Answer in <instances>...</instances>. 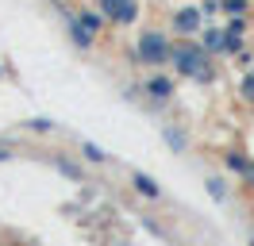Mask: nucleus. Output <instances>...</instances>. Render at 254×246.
Instances as JSON below:
<instances>
[{"instance_id":"1","label":"nucleus","mask_w":254,"mask_h":246,"mask_svg":"<svg viewBox=\"0 0 254 246\" xmlns=\"http://www.w3.org/2000/svg\"><path fill=\"white\" fill-rule=\"evenodd\" d=\"M170 62H174L177 73L189 77V81H212V58H208V50H204V46H196V43H189V39L174 43Z\"/></svg>"},{"instance_id":"2","label":"nucleus","mask_w":254,"mask_h":246,"mask_svg":"<svg viewBox=\"0 0 254 246\" xmlns=\"http://www.w3.org/2000/svg\"><path fill=\"white\" fill-rule=\"evenodd\" d=\"M170 39L162 35V31H143L139 35V46H135V62H143V65H166L170 62Z\"/></svg>"},{"instance_id":"3","label":"nucleus","mask_w":254,"mask_h":246,"mask_svg":"<svg viewBox=\"0 0 254 246\" xmlns=\"http://www.w3.org/2000/svg\"><path fill=\"white\" fill-rule=\"evenodd\" d=\"M100 15L112 19V23H120V27H127L139 15V0H100Z\"/></svg>"},{"instance_id":"4","label":"nucleus","mask_w":254,"mask_h":246,"mask_svg":"<svg viewBox=\"0 0 254 246\" xmlns=\"http://www.w3.org/2000/svg\"><path fill=\"white\" fill-rule=\"evenodd\" d=\"M200 8H177L174 12V31L181 35V39H192L196 31H200Z\"/></svg>"},{"instance_id":"5","label":"nucleus","mask_w":254,"mask_h":246,"mask_svg":"<svg viewBox=\"0 0 254 246\" xmlns=\"http://www.w3.org/2000/svg\"><path fill=\"white\" fill-rule=\"evenodd\" d=\"M243 19H235V23H227V27H223V54H235L239 46H243Z\"/></svg>"},{"instance_id":"6","label":"nucleus","mask_w":254,"mask_h":246,"mask_svg":"<svg viewBox=\"0 0 254 246\" xmlns=\"http://www.w3.org/2000/svg\"><path fill=\"white\" fill-rule=\"evenodd\" d=\"M146 92L158 96V100H170V96H174V81H170V77H150V81H146Z\"/></svg>"},{"instance_id":"7","label":"nucleus","mask_w":254,"mask_h":246,"mask_svg":"<svg viewBox=\"0 0 254 246\" xmlns=\"http://www.w3.org/2000/svg\"><path fill=\"white\" fill-rule=\"evenodd\" d=\"M69 39H73V43H77L81 50H89V46H93V35L81 27V19H73V23H69Z\"/></svg>"},{"instance_id":"8","label":"nucleus","mask_w":254,"mask_h":246,"mask_svg":"<svg viewBox=\"0 0 254 246\" xmlns=\"http://www.w3.org/2000/svg\"><path fill=\"white\" fill-rule=\"evenodd\" d=\"M204 50H208V54L223 50V31H220V27H208V31H204Z\"/></svg>"},{"instance_id":"9","label":"nucleus","mask_w":254,"mask_h":246,"mask_svg":"<svg viewBox=\"0 0 254 246\" xmlns=\"http://www.w3.org/2000/svg\"><path fill=\"white\" fill-rule=\"evenodd\" d=\"M135 188H139V192H143V196H158V184L150 181V177H146V173H135Z\"/></svg>"},{"instance_id":"10","label":"nucleus","mask_w":254,"mask_h":246,"mask_svg":"<svg viewBox=\"0 0 254 246\" xmlns=\"http://www.w3.org/2000/svg\"><path fill=\"white\" fill-rule=\"evenodd\" d=\"M223 162H227V169H235V173H251V162H247V158H239V154H227Z\"/></svg>"},{"instance_id":"11","label":"nucleus","mask_w":254,"mask_h":246,"mask_svg":"<svg viewBox=\"0 0 254 246\" xmlns=\"http://www.w3.org/2000/svg\"><path fill=\"white\" fill-rule=\"evenodd\" d=\"M239 92H243V100H251V104H254V73H247V77H243Z\"/></svg>"},{"instance_id":"12","label":"nucleus","mask_w":254,"mask_h":246,"mask_svg":"<svg viewBox=\"0 0 254 246\" xmlns=\"http://www.w3.org/2000/svg\"><path fill=\"white\" fill-rule=\"evenodd\" d=\"M247 4H251V0H223V12H231V15H243V12H247Z\"/></svg>"},{"instance_id":"13","label":"nucleus","mask_w":254,"mask_h":246,"mask_svg":"<svg viewBox=\"0 0 254 246\" xmlns=\"http://www.w3.org/2000/svg\"><path fill=\"white\" fill-rule=\"evenodd\" d=\"M81 27H85L89 35H93V31L100 27V15H93V12H81Z\"/></svg>"},{"instance_id":"14","label":"nucleus","mask_w":254,"mask_h":246,"mask_svg":"<svg viewBox=\"0 0 254 246\" xmlns=\"http://www.w3.org/2000/svg\"><path fill=\"white\" fill-rule=\"evenodd\" d=\"M166 142H170V146H177V150H185V135H177L174 127H166Z\"/></svg>"},{"instance_id":"15","label":"nucleus","mask_w":254,"mask_h":246,"mask_svg":"<svg viewBox=\"0 0 254 246\" xmlns=\"http://www.w3.org/2000/svg\"><path fill=\"white\" fill-rule=\"evenodd\" d=\"M81 150H85V158H93V162H104L100 146H93V142H81Z\"/></svg>"},{"instance_id":"16","label":"nucleus","mask_w":254,"mask_h":246,"mask_svg":"<svg viewBox=\"0 0 254 246\" xmlns=\"http://www.w3.org/2000/svg\"><path fill=\"white\" fill-rule=\"evenodd\" d=\"M31 127H35V131H50L54 123H50V120H31Z\"/></svg>"}]
</instances>
